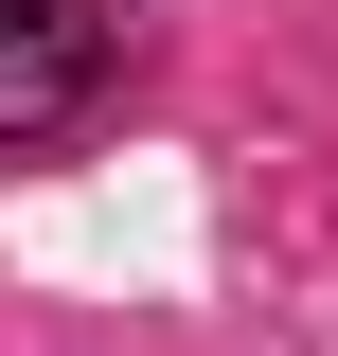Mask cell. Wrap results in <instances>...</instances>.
<instances>
[{
    "mask_svg": "<svg viewBox=\"0 0 338 356\" xmlns=\"http://www.w3.org/2000/svg\"><path fill=\"white\" fill-rule=\"evenodd\" d=\"M107 107V0H0V143H72Z\"/></svg>",
    "mask_w": 338,
    "mask_h": 356,
    "instance_id": "obj_1",
    "label": "cell"
}]
</instances>
